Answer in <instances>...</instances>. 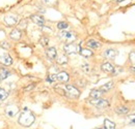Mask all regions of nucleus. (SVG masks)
<instances>
[{
	"label": "nucleus",
	"instance_id": "nucleus-22",
	"mask_svg": "<svg viewBox=\"0 0 135 129\" xmlns=\"http://www.w3.org/2000/svg\"><path fill=\"white\" fill-rule=\"evenodd\" d=\"M7 96H8V92L6 90H4L3 88L0 87V101L5 100L7 98Z\"/></svg>",
	"mask_w": 135,
	"mask_h": 129
},
{
	"label": "nucleus",
	"instance_id": "nucleus-2",
	"mask_svg": "<svg viewBox=\"0 0 135 129\" xmlns=\"http://www.w3.org/2000/svg\"><path fill=\"white\" fill-rule=\"evenodd\" d=\"M64 89L66 92V96L71 97V98H78L80 96V91L72 85H66L64 87Z\"/></svg>",
	"mask_w": 135,
	"mask_h": 129
},
{
	"label": "nucleus",
	"instance_id": "nucleus-11",
	"mask_svg": "<svg viewBox=\"0 0 135 129\" xmlns=\"http://www.w3.org/2000/svg\"><path fill=\"white\" fill-rule=\"evenodd\" d=\"M118 56V51L114 49H107L104 52V57L107 59H114Z\"/></svg>",
	"mask_w": 135,
	"mask_h": 129
},
{
	"label": "nucleus",
	"instance_id": "nucleus-10",
	"mask_svg": "<svg viewBox=\"0 0 135 129\" xmlns=\"http://www.w3.org/2000/svg\"><path fill=\"white\" fill-rule=\"evenodd\" d=\"M9 37H11L13 40L18 41V40H20L21 37H22V31L17 29V28H15V29H13V30L9 32Z\"/></svg>",
	"mask_w": 135,
	"mask_h": 129
},
{
	"label": "nucleus",
	"instance_id": "nucleus-35",
	"mask_svg": "<svg viewBox=\"0 0 135 129\" xmlns=\"http://www.w3.org/2000/svg\"><path fill=\"white\" fill-rule=\"evenodd\" d=\"M97 129H102V128H97Z\"/></svg>",
	"mask_w": 135,
	"mask_h": 129
},
{
	"label": "nucleus",
	"instance_id": "nucleus-29",
	"mask_svg": "<svg viewBox=\"0 0 135 129\" xmlns=\"http://www.w3.org/2000/svg\"><path fill=\"white\" fill-rule=\"evenodd\" d=\"M0 47L2 49H4V50H8V49H9V45L7 44V41H2V42L0 44Z\"/></svg>",
	"mask_w": 135,
	"mask_h": 129
},
{
	"label": "nucleus",
	"instance_id": "nucleus-28",
	"mask_svg": "<svg viewBox=\"0 0 135 129\" xmlns=\"http://www.w3.org/2000/svg\"><path fill=\"white\" fill-rule=\"evenodd\" d=\"M129 124L130 125H135V115H131L129 116Z\"/></svg>",
	"mask_w": 135,
	"mask_h": 129
},
{
	"label": "nucleus",
	"instance_id": "nucleus-24",
	"mask_svg": "<svg viewBox=\"0 0 135 129\" xmlns=\"http://www.w3.org/2000/svg\"><path fill=\"white\" fill-rule=\"evenodd\" d=\"M40 44L43 46V47H47L48 44H49V38L47 36H42L41 39H40Z\"/></svg>",
	"mask_w": 135,
	"mask_h": 129
},
{
	"label": "nucleus",
	"instance_id": "nucleus-21",
	"mask_svg": "<svg viewBox=\"0 0 135 129\" xmlns=\"http://www.w3.org/2000/svg\"><path fill=\"white\" fill-rule=\"evenodd\" d=\"M102 94H103V92L100 91V90H91L89 96L91 98H101Z\"/></svg>",
	"mask_w": 135,
	"mask_h": 129
},
{
	"label": "nucleus",
	"instance_id": "nucleus-25",
	"mask_svg": "<svg viewBox=\"0 0 135 129\" xmlns=\"http://www.w3.org/2000/svg\"><path fill=\"white\" fill-rule=\"evenodd\" d=\"M46 81L48 82V83H54V82L57 81V77H56V74H49L47 77Z\"/></svg>",
	"mask_w": 135,
	"mask_h": 129
},
{
	"label": "nucleus",
	"instance_id": "nucleus-23",
	"mask_svg": "<svg viewBox=\"0 0 135 129\" xmlns=\"http://www.w3.org/2000/svg\"><path fill=\"white\" fill-rule=\"evenodd\" d=\"M68 27H69V24H68L67 22H58L57 23V28L58 29H60V30H66Z\"/></svg>",
	"mask_w": 135,
	"mask_h": 129
},
{
	"label": "nucleus",
	"instance_id": "nucleus-16",
	"mask_svg": "<svg viewBox=\"0 0 135 129\" xmlns=\"http://www.w3.org/2000/svg\"><path fill=\"white\" fill-rule=\"evenodd\" d=\"M86 46H87L88 48L96 50V49H99L100 47H101V44H100L99 41H97L96 39H89V40H87Z\"/></svg>",
	"mask_w": 135,
	"mask_h": 129
},
{
	"label": "nucleus",
	"instance_id": "nucleus-34",
	"mask_svg": "<svg viewBox=\"0 0 135 129\" xmlns=\"http://www.w3.org/2000/svg\"><path fill=\"white\" fill-rule=\"evenodd\" d=\"M132 70H133V71H135V67H132Z\"/></svg>",
	"mask_w": 135,
	"mask_h": 129
},
{
	"label": "nucleus",
	"instance_id": "nucleus-1",
	"mask_svg": "<svg viewBox=\"0 0 135 129\" xmlns=\"http://www.w3.org/2000/svg\"><path fill=\"white\" fill-rule=\"evenodd\" d=\"M34 121H35V116L28 109H24V111L21 113L20 117H19V120H18L19 124L24 126V127L31 126L34 123Z\"/></svg>",
	"mask_w": 135,
	"mask_h": 129
},
{
	"label": "nucleus",
	"instance_id": "nucleus-12",
	"mask_svg": "<svg viewBox=\"0 0 135 129\" xmlns=\"http://www.w3.org/2000/svg\"><path fill=\"white\" fill-rule=\"evenodd\" d=\"M11 74H12V72L7 68H5V67H1L0 68V81L6 80L8 77H11Z\"/></svg>",
	"mask_w": 135,
	"mask_h": 129
},
{
	"label": "nucleus",
	"instance_id": "nucleus-30",
	"mask_svg": "<svg viewBox=\"0 0 135 129\" xmlns=\"http://www.w3.org/2000/svg\"><path fill=\"white\" fill-rule=\"evenodd\" d=\"M34 87H35V85H34V84H31V85H29V86L25 87V88H24V91H26V92H28V91H31V90L33 89Z\"/></svg>",
	"mask_w": 135,
	"mask_h": 129
},
{
	"label": "nucleus",
	"instance_id": "nucleus-33",
	"mask_svg": "<svg viewBox=\"0 0 135 129\" xmlns=\"http://www.w3.org/2000/svg\"><path fill=\"white\" fill-rule=\"evenodd\" d=\"M44 2H45L46 4H53V3L56 2V0H44Z\"/></svg>",
	"mask_w": 135,
	"mask_h": 129
},
{
	"label": "nucleus",
	"instance_id": "nucleus-27",
	"mask_svg": "<svg viewBox=\"0 0 135 129\" xmlns=\"http://www.w3.org/2000/svg\"><path fill=\"white\" fill-rule=\"evenodd\" d=\"M26 26H27V21H26V20H22V21L19 23V27L21 28V30H22V29H25Z\"/></svg>",
	"mask_w": 135,
	"mask_h": 129
},
{
	"label": "nucleus",
	"instance_id": "nucleus-19",
	"mask_svg": "<svg viewBox=\"0 0 135 129\" xmlns=\"http://www.w3.org/2000/svg\"><path fill=\"white\" fill-rule=\"evenodd\" d=\"M104 127H105V129H115V124L112 121L105 119L104 120Z\"/></svg>",
	"mask_w": 135,
	"mask_h": 129
},
{
	"label": "nucleus",
	"instance_id": "nucleus-14",
	"mask_svg": "<svg viewBox=\"0 0 135 129\" xmlns=\"http://www.w3.org/2000/svg\"><path fill=\"white\" fill-rule=\"evenodd\" d=\"M0 61L6 66H9V65L13 64V58L8 55V54H4L3 56L0 57Z\"/></svg>",
	"mask_w": 135,
	"mask_h": 129
},
{
	"label": "nucleus",
	"instance_id": "nucleus-15",
	"mask_svg": "<svg viewBox=\"0 0 135 129\" xmlns=\"http://www.w3.org/2000/svg\"><path fill=\"white\" fill-rule=\"evenodd\" d=\"M56 77H57V81L60 82V83H67L70 79L68 72H66V71H60L59 73L56 74Z\"/></svg>",
	"mask_w": 135,
	"mask_h": 129
},
{
	"label": "nucleus",
	"instance_id": "nucleus-20",
	"mask_svg": "<svg viewBox=\"0 0 135 129\" xmlns=\"http://www.w3.org/2000/svg\"><path fill=\"white\" fill-rule=\"evenodd\" d=\"M129 112V109L127 106H118L115 109V113L118 115H125V114H128Z\"/></svg>",
	"mask_w": 135,
	"mask_h": 129
},
{
	"label": "nucleus",
	"instance_id": "nucleus-9",
	"mask_svg": "<svg viewBox=\"0 0 135 129\" xmlns=\"http://www.w3.org/2000/svg\"><path fill=\"white\" fill-rule=\"evenodd\" d=\"M4 23L6 24V26L11 27V26H15L17 24L18 22V19L16 16H6L4 19H3Z\"/></svg>",
	"mask_w": 135,
	"mask_h": 129
},
{
	"label": "nucleus",
	"instance_id": "nucleus-3",
	"mask_svg": "<svg viewBox=\"0 0 135 129\" xmlns=\"http://www.w3.org/2000/svg\"><path fill=\"white\" fill-rule=\"evenodd\" d=\"M81 47L79 45H76L74 42H70V44H67L65 45L64 47V52L67 54V55H73V54H77L79 53Z\"/></svg>",
	"mask_w": 135,
	"mask_h": 129
},
{
	"label": "nucleus",
	"instance_id": "nucleus-8",
	"mask_svg": "<svg viewBox=\"0 0 135 129\" xmlns=\"http://www.w3.org/2000/svg\"><path fill=\"white\" fill-rule=\"evenodd\" d=\"M101 69L104 72H106V73H114V71H115L114 66L111 64V63H109V62L103 63L101 65Z\"/></svg>",
	"mask_w": 135,
	"mask_h": 129
},
{
	"label": "nucleus",
	"instance_id": "nucleus-7",
	"mask_svg": "<svg viewBox=\"0 0 135 129\" xmlns=\"http://www.w3.org/2000/svg\"><path fill=\"white\" fill-rule=\"evenodd\" d=\"M30 20L33 22L34 24H36L37 26L43 27V26L45 25V19H44V17L41 16V15H37V14L31 15V16H30Z\"/></svg>",
	"mask_w": 135,
	"mask_h": 129
},
{
	"label": "nucleus",
	"instance_id": "nucleus-6",
	"mask_svg": "<svg viewBox=\"0 0 135 129\" xmlns=\"http://www.w3.org/2000/svg\"><path fill=\"white\" fill-rule=\"evenodd\" d=\"M4 113L6 116H8V117H15L18 113H19V108H18L17 105H14V104H8L6 108H5V110H4Z\"/></svg>",
	"mask_w": 135,
	"mask_h": 129
},
{
	"label": "nucleus",
	"instance_id": "nucleus-5",
	"mask_svg": "<svg viewBox=\"0 0 135 129\" xmlns=\"http://www.w3.org/2000/svg\"><path fill=\"white\" fill-rule=\"evenodd\" d=\"M59 36H60L61 39L67 41L68 44L74 42V40L76 39V34L74 32H72V31H65V30H62L60 32V34H59Z\"/></svg>",
	"mask_w": 135,
	"mask_h": 129
},
{
	"label": "nucleus",
	"instance_id": "nucleus-4",
	"mask_svg": "<svg viewBox=\"0 0 135 129\" xmlns=\"http://www.w3.org/2000/svg\"><path fill=\"white\" fill-rule=\"evenodd\" d=\"M89 103L98 109H105L109 106V102L106 99H102V98H93L89 100Z\"/></svg>",
	"mask_w": 135,
	"mask_h": 129
},
{
	"label": "nucleus",
	"instance_id": "nucleus-17",
	"mask_svg": "<svg viewBox=\"0 0 135 129\" xmlns=\"http://www.w3.org/2000/svg\"><path fill=\"white\" fill-rule=\"evenodd\" d=\"M79 53H80V55L83 56L84 58H89V57H91V56L94 55L93 51H91V50H88V49H80Z\"/></svg>",
	"mask_w": 135,
	"mask_h": 129
},
{
	"label": "nucleus",
	"instance_id": "nucleus-26",
	"mask_svg": "<svg viewBox=\"0 0 135 129\" xmlns=\"http://www.w3.org/2000/svg\"><path fill=\"white\" fill-rule=\"evenodd\" d=\"M57 63L58 64H66V63H68V58L66 56H60L59 58H57Z\"/></svg>",
	"mask_w": 135,
	"mask_h": 129
},
{
	"label": "nucleus",
	"instance_id": "nucleus-13",
	"mask_svg": "<svg viewBox=\"0 0 135 129\" xmlns=\"http://www.w3.org/2000/svg\"><path fill=\"white\" fill-rule=\"evenodd\" d=\"M46 55L48 56L49 59L54 60V59H56V57H57V51H56V49L54 48V47H51V48L46 50Z\"/></svg>",
	"mask_w": 135,
	"mask_h": 129
},
{
	"label": "nucleus",
	"instance_id": "nucleus-31",
	"mask_svg": "<svg viewBox=\"0 0 135 129\" xmlns=\"http://www.w3.org/2000/svg\"><path fill=\"white\" fill-rule=\"evenodd\" d=\"M130 59H131V61L133 62V64H135V52H132V53L130 54Z\"/></svg>",
	"mask_w": 135,
	"mask_h": 129
},
{
	"label": "nucleus",
	"instance_id": "nucleus-18",
	"mask_svg": "<svg viewBox=\"0 0 135 129\" xmlns=\"http://www.w3.org/2000/svg\"><path fill=\"white\" fill-rule=\"evenodd\" d=\"M113 85H114V84H113V82H108L107 84H105V85L101 86L99 90H100V91H102L103 93H104V92H108V91H109V90H110V89L113 87Z\"/></svg>",
	"mask_w": 135,
	"mask_h": 129
},
{
	"label": "nucleus",
	"instance_id": "nucleus-32",
	"mask_svg": "<svg viewBox=\"0 0 135 129\" xmlns=\"http://www.w3.org/2000/svg\"><path fill=\"white\" fill-rule=\"evenodd\" d=\"M82 69H83L84 71H88V70H89V65H88V64H83V65H82Z\"/></svg>",
	"mask_w": 135,
	"mask_h": 129
}]
</instances>
